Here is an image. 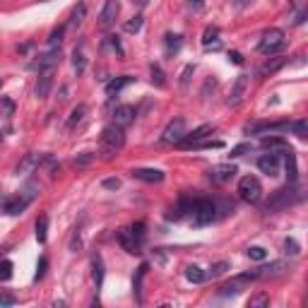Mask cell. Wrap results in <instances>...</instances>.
<instances>
[{
  "mask_svg": "<svg viewBox=\"0 0 308 308\" xmlns=\"http://www.w3.org/2000/svg\"><path fill=\"white\" fill-rule=\"evenodd\" d=\"M217 219V202L210 198H190V221L195 227H205Z\"/></svg>",
  "mask_w": 308,
  "mask_h": 308,
  "instance_id": "cell-1",
  "label": "cell"
},
{
  "mask_svg": "<svg viewBox=\"0 0 308 308\" xmlns=\"http://www.w3.org/2000/svg\"><path fill=\"white\" fill-rule=\"evenodd\" d=\"M99 142H101V150L106 157H113V154H118L120 147L126 145V133H123V128L120 126H106L101 130V137H99Z\"/></svg>",
  "mask_w": 308,
  "mask_h": 308,
  "instance_id": "cell-2",
  "label": "cell"
},
{
  "mask_svg": "<svg viewBox=\"0 0 308 308\" xmlns=\"http://www.w3.org/2000/svg\"><path fill=\"white\" fill-rule=\"evenodd\" d=\"M299 198H301V193L294 188V183H289V186L275 190V193L270 195V200L265 202V212H279V210H286V207L294 205Z\"/></svg>",
  "mask_w": 308,
  "mask_h": 308,
  "instance_id": "cell-3",
  "label": "cell"
},
{
  "mask_svg": "<svg viewBox=\"0 0 308 308\" xmlns=\"http://www.w3.org/2000/svg\"><path fill=\"white\" fill-rule=\"evenodd\" d=\"M238 198L243 200V202H248V205H255L258 200L262 198V186L260 181L255 178V176H243L241 181H238Z\"/></svg>",
  "mask_w": 308,
  "mask_h": 308,
  "instance_id": "cell-4",
  "label": "cell"
},
{
  "mask_svg": "<svg viewBox=\"0 0 308 308\" xmlns=\"http://www.w3.org/2000/svg\"><path fill=\"white\" fill-rule=\"evenodd\" d=\"M282 46H284V32H282V29H268V32L262 34L258 51H260L262 55H272Z\"/></svg>",
  "mask_w": 308,
  "mask_h": 308,
  "instance_id": "cell-5",
  "label": "cell"
},
{
  "mask_svg": "<svg viewBox=\"0 0 308 308\" xmlns=\"http://www.w3.org/2000/svg\"><path fill=\"white\" fill-rule=\"evenodd\" d=\"M183 135H186V120L174 118V120H169V126L164 128V133H161V142L178 145L183 140Z\"/></svg>",
  "mask_w": 308,
  "mask_h": 308,
  "instance_id": "cell-6",
  "label": "cell"
},
{
  "mask_svg": "<svg viewBox=\"0 0 308 308\" xmlns=\"http://www.w3.org/2000/svg\"><path fill=\"white\" fill-rule=\"evenodd\" d=\"M248 85H251V77H248V75H238V77L234 79V85H231L227 104H229V106H238V104L243 101L245 92H248Z\"/></svg>",
  "mask_w": 308,
  "mask_h": 308,
  "instance_id": "cell-7",
  "label": "cell"
},
{
  "mask_svg": "<svg viewBox=\"0 0 308 308\" xmlns=\"http://www.w3.org/2000/svg\"><path fill=\"white\" fill-rule=\"evenodd\" d=\"M120 12V3L118 0H106L101 8V15H99V27L101 29H109L111 24L116 22V17H118Z\"/></svg>",
  "mask_w": 308,
  "mask_h": 308,
  "instance_id": "cell-8",
  "label": "cell"
},
{
  "mask_svg": "<svg viewBox=\"0 0 308 308\" xmlns=\"http://www.w3.org/2000/svg\"><path fill=\"white\" fill-rule=\"evenodd\" d=\"M236 174H238V169L234 164H217L210 169V178L214 183H229Z\"/></svg>",
  "mask_w": 308,
  "mask_h": 308,
  "instance_id": "cell-9",
  "label": "cell"
},
{
  "mask_svg": "<svg viewBox=\"0 0 308 308\" xmlns=\"http://www.w3.org/2000/svg\"><path fill=\"white\" fill-rule=\"evenodd\" d=\"M44 164V154H27V157L17 164V169H15V174L17 176H27V174H32L34 169H39V166Z\"/></svg>",
  "mask_w": 308,
  "mask_h": 308,
  "instance_id": "cell-10",
  "label": "cell"
},
{
  "mask_svg": "<svg viewBox=\"0 0 308 308\" xmlns=\"http://www.w3.org/2000/svg\"><path fill=\"white\" fill-rule=\"evenodd\" d=\"M214 130H217L214 126L205 123V126H200V128H195V130H190V133L183 135V140H181L178 145H183V147H188V145H195V142H200L202 137H207V135H212Z\"/></svg>",
  "mask_w": 308,
  "mask_h": 308,
  "instance_id": "cell-11",
  "label": "cell"
},
{
  "mask_svg": "<svg viewBox=\"0 0 308 308\" xmlns=\"http://www.w3.org/2000/svg\"><path fill=\"white\" fill-rule=\"evenodd\" d=\"M58 60H60V48H51L48 53L39 55V60H36L32 68H36L39 72H46V70H51V68H55Z\"/></svg>",
  "mask_w": 308,
  "mask_h": 308,
  "instance_id": "cell-12",
  "label": "cell"
},
{
  "mask_svg": "<svg viewBox=\"0 0 308 308\" xmlns=\"http://www.w3.org/2000/svg\"><path fill=\"white\" fill-rule=\"evenodd\" d=\"M258 169H260L262 174H268V176H277V174H279V154H275V152L262 154V157L258 159Z\"/></svg>",
  "mask_w": 308,
  "mask_h": 308,
  "instance_id": "cell-13",
  "label": "cell"
},
{
  "mask_svg": "<svg viewBox=\"0 0 308 308\" xmlns=\"http://www.w3.org/2000/svg\"><path fill=\"white\" fill-rule=\"evenodd\" d=\"M286 270H289V268H286V262L277 260V262H270V265H265V268L253 270V272H255V279H268V277H279V275H284Z\"/></svg>",
  "mask_w": 308,
  "mask_h": 308,
  "instance_id": "cell-14",
  "label": "cell"
},
{
  "mask_svg": "<svg viewBox=\"0 0 308 308\" xmlns=\"http://www.w3.org/2000/svg\"><path fill=\"white\" fill-rule=\"evenodd\" d=\"M116 241H118V243L126 248L128 253H140V245H142V241H137V238L133 236V231H130V229H120L118 234H116Z\"/></svg>",
  "mask_w": 308,
  "mask_h": 308,
  "instance_id": "cell-15",
  "label": "cell"
},
{
  "mask_svg": "<svg viewBox=\"0 0 308 308\" xmlns=\"http://www.w3.org/2000/svg\"><path fill=\"white\" fill-rule=\"evenodd\" d=\"M135 116H137V111H135V106H118V109L113 111V123L120 128L130 126V123H135Z\"/></svg>",
  "mask_w": 308,
  "mask_h": 308,
  "instance_id": "cell-16",
  "label": "cell"
},
{
  "mask_svg": "<svg viewBox=\"0 0 308 308\" xmlns=\"http://www.w3.org/2000/svg\"><path fill=\"white\" fill-rule=\"evenodd\" d=\"M130 174H133V178L145 181V183H161L164 181V171H159V169H133Z\"/></svg>",
  "mask_w": 308,
  "mask_h": 308,
  "instance_id": "cell-17",
  "label": "cell"
},
{
  "mask_svg": "<svg viewBox=\"0 0 308 308\" xmlns=\"http://www.w3.org/2000/svg\"><path fill=\"white\" fill-rule=\"evenodd\" d=\"M147 270H150V265L142 262L133 277V294H135V299H137V303H142V282H145V277H147Z\"/></svg>",
  "mask_w": 308,
  "mask_h": 308,
  "instance_id": "cell-18",
  "label": "cell"
},
{
  "mask_svg": "<svg viewBox=\"0 0 308 308\" xmlns=\"http://www.w3.org/2000/svg\"><path fill=\"white\" fill-rule=\"evenodd\" d=\"M51 87H53V75H51V70L46 72H39V82H36V96L39 99H46L48 94H51Z\"/></svg>",
  "mask_w": 308,
  "mask_h": 308,
  "instance_id": "cell-19",
  "label": "cell"
},
{
  "mask_svg": "<svg viewBox=\"0 0 308 308\" xmlns=\"http://www.w3.org/2000/svg\"><path fill=\"white\" fill-rule=\"evenodd\" d=\"M27 205H29V200H24L22 195H17V198L8 200V202L3 205V212L10 214V217H17V214H22L24 210H27Z\"/></svg>",
  "mask_w": 308,
  "mask_h": 308,
  "instance_id": "cell-20",
  "label": "cell"
},
{
  "mask_svg": "<svg viewBox=\"0 0 308 308\" xmlns=\"http://www.w3.org/2000/svg\"><path fill=\"white\" fill-rule=\"evenodd\" d=\"M284 166H286V178H289V183H296L299 169H296V154H294L292 147L284 150Z\"/></svg>",
  "mask_w": 308,
  "mask_h": 308,
  "instance_id": "cell-21",
  "label": "cell"
},
{
  "mask_svg": "<svg viewBox=\"0 0 308 308\" xmlns=\"http://www.w3.org/2000/svg\"><path fill=\"white\" fill-rule=\"evenodd\" d=\"M164 44H166V55H176L178 51H181V46H183V36L181 34H166L164 36Z\"/></svg>",
  "mask_w": 308,
  "mask_h": 308,
  "instance_id": "cell-22",
  "label": "cell"
},
{
  "mask_svg": "<svg viewBox=\"0 0 308 308\" xmlns=\"http://www.w3.org/2000/svg\"><path fill=\"white\" fill-rule=\"evenodd\" d=\"M72 68H75L77 75H82V72L87 70V55H85V48L82 46H77L72 51Z\"/></svg>",
  "mask_w": 308,
  "mask_h": 308,
  "instance_id": "cell-23",
  "label": "cell"
},
{
  "mask_svg": "<svg viewBox=\"0 0 308 308\" xmlns=\"http://www.w3.org/2000/svg\"><path fill=\"white\" fill-rule=\"evenodd\" d=\"M92 277H94L96 289H101V284H104V260H101V255L99 253L92 258Z\"/></svg>",
  "mask_w": 308,
  "mask_h": 308,
  "instance_id": "cell-24",
  "label": "cell"
},
{
  "mask_svg": "<svg viewBox=\"0 0 308 308\" xmlns=\"http://www.w3.org/2000/svg\"><path fill=\"white\" fill-rule=\"evenodd\" d=\"M130 82H133V77H130V75H123V77H116V79H111L109 85H106V94H109V96L118 94L120 89H123V87H128V85H130Z\"/></svg>",
  "mask_w": 308,
  "mask_h": 308,
  "instance_id": "cell-25",
  "label": "cell"
},
{
  "mask_svg": "<svg viewBox=\"0 0 308 308\" xmlns=\"http://www.w3.org/2000/svg\"><path fill=\"white\" fill-rule=\"evenodd\" d=\"M202 46L210 48H219V27H207L205 34H202Z\"/></svg>",
  "mask_w": 308,
  "mask_h": 308,
  "instance_id": "cell-26",
  "label": "cell"
},
{
  "mask_svg": "<svg viewBox=\"0 0 308 308\" xmlns=\"http://www.w3.org/2000/svg\"><path fill=\"white\" fill-rule=\"evenodd\" d=\"M186 279L193 282V284H202V282L207 279V275L198 268V265H188V268H186Z\"/></svg>",
  "mask_w": 308,
  "mask_h": 308,
  "instance_id": "cell-27",
  "label": "cell"
},
{
  "mask_svg": "<svg viewBox=\"0 0 308 308\" xmlns=\"http://www.w3.org/2000/svg\"><path fill=\"white\" fill-rule=\"evenodd\" d=\"M85 113H87V106H85V104H77V106H75V109H72V113H70V118H68V130H72V128L77 126L79 120L85 118Z\"/></svg>",
  "mask_w": 308,
  "mask_h": 308,
  "instance_id": "cell-28",
  "label": "cell"
},
{
  "mask_svg": "<svg viewBox=\"0 0 308 308\" xmlns=\"http://www.w3.org/2000/svg\"><path fill=\"white\" fill-rule=\"evenodd\" d=\"M260 145L265 147V150H282V152L289 147V142H286V140H282V137H262Z\"/></svg>",
  "mask_w": 308,
  "mask_h": 308,
  "instance_id": "cell-29",
  "label": "cell"
},
{
  "mask_svg": "<svg viewBox=\"0 0 308 308\" xmlns=\"http://www.w3.org/2000/svg\"><path fill=\"white\" fill-rule=\"evenodd\" d=\"M46 238H48V217L41 214L39 219H36V241H39V243H46Z\"/></svg>",
  "mask_w": 308,
  "mask_h": 308,
  "instance_id": "cell-30",
  "label": "cell"
},
{
  "mask_svg": "<svg viewBox=\"0 0 308 308\" xmlns=\"http://www.w3.org/2000/svg\"><path fill=\"white\" fill-rule=\"evenodd\" d=\"M284 63H286L284 58H272V60H268V63L262 65V68H260V70H258V72H260L262 77H265V75H275V72L279 70V68H282V65H284Z\"/></svg>",
  "mask_w": 308,
  "mask_h": 308,
  "instance_id": "cell-31",
  "label": "cell"
},
{
  "mask_svg": "<svg viewBox=\"0 0 308 308\" xmlns=\"http://www.w3.org/2000/svg\"><path fill=\"white\" fill-rule=\"evenodd\" d=\"M241 286H243V279H241V277H236L234 282H229V284H224V286H221L219 294H221V296H234V294L241 292Z\"/></svg>",
  "mask_w": 308,
  "mask_h": 308,
  "instance_id": "cell-32",
  "label": "cell"
},
{
  "mask_svg": "<svg viewBox=\"0 0 308 308\" xmlns=\"http://www.w3.org/2000/svg\"><path fill=\"white\" fill-rule=\"evenodd\" d=\"M85 15H87V5H85V3H79L77 8L72 10V17H70V27H79V24L85 22Z\"/></svg>",
  "mask_w": 308,
  "mask_h": 308,
  "instance_id": "cell-33",
  "label": "cell"
},
{
  "mask_svg": "<svg viewBox=\"0 0 308 308\" xmlns=\"http://www.w3.org/2000/svg\"><path fill=\"white\" fill-rule=\"evenodd\" d=\"M227 270H231V265H229L227 260H219V262H214V265H210V270H207L205 275L214 279V277H221L224 272H227Z\"/></svg>",
  "mask_w": 308,
  "mask_h": 308,
  "instance_id": "cell-34",
  "label": "cell"
},
{
  "mask_svg": "<svg viewBox=\"0 0 308 308\" xmlns=\"http://www.w3.org/2000/svg\"><path fill=\"white\" fill-rule=\"evenodd\" d=\"M289 130L299 135L301 140H306V137H308V123H306L303 118H301V120H294V123H289Z\"/></svg>",
  "mask_w": 308,
  "mask_h": 308,
  "instance_id": "cell-35",
  "label": "cell"
},
{
  "mask_svg": "<svg viewBox=\"0 0 308 308\" xmlns=\"http://www.w3.org/2000/svg\"><path fill=\"white\" fill-rule=\"evenodd\" d=\"M63 34H65V27H58V29H53V32H51V36H48V46H51V48H60Z\"/></svg>",
  "mask_w": 308,
  "mask_h": 308,
  "instance_id": "cell-36",
  "label": "cell"
},
{
  "mask_svg": "<svg viewBox=\"0 0 308 308\" xmlns=\"http://www.w3.org/2000/svg\"><path fill=\"white\" fill-rule=\"evenodd\" d=\"M94 159H96L94 152H79L77 157H75V161H72V164H75V166H89L92 161H94Z\"/></svg>",
  "mask_w": 308,
  "mask_h": 308,
  "instance_id": "cell-37",
  "label": "cell"
},
{
  "mask_svg": "<svg viewBox=\"0 0 308 308\" xmlns=\"http://www.w3.org/2000/svg\"><path fill=\"white\" fill-rule=\"evenodd\" d=\"M245 253H248V258H251V260H265V258H268V251H265L262 245H251Z\"/></svg>",
  "mask_w": 308,
  "mask_h": 308,
  "instance_id": "cell-38",
  "label": "cell"
},
{
  "mask_svg": "<svg viewBox=\"0 0 308 308\" xmlns=\"http://www.w3.org/2000/svg\"><path fill=\"white\" fill-rule=\"evenodd\" d=\"M142 29V15H135L130 22H126V32L128 34H137Z\"/></svg>",
  "mask_w": 308,
  "mask_h": 308,
  "instance_id": "cell-39",
  "label": "cell"
},
{
  "mask_svg": "<svg viewBox=\"0 0 308 308\" xmlns=\"http://www.w3.org/2000/svg\"><path fill=\"white\" fill-rule=\"evenodd\" d=\"M270 303V296L265 292H260V294H255V296H251L248 299V306L251 308H255V306H268Z\"/></svg>",
  "mask_w": 308,
  "mask_h": 308,
  "instance_id": "cell-40",
  "label": "cell"
},
{
  "mask_svg": "<svg viewBox=\"0 0 308 308\" xmlns=\"http://www.w3.org/2000/svg\"><path fill=\"white\" fill-rule=\"evenodd\" d=\"M36 193H39V186H36V183H27V186L22 188V193H19V195H22L24 200H29V202H32V200L36 198Z\"/></svg>",
  "mask_w": 308,
  "mask_h": 308,
  "instance_id": "cell-41",
  "label": "cell"
},
{
  "mask_svg": "<svg viewBox=\"0 0 308 308\" xmlns=\"http://www.w3.org/2000/svg\"><path fill=\"white\" fill-rule=\"evenodd\" d=\"M152 82L157 85V87H166V79H164V72L159 65H152Z\"/></svg>",
  "mask_w": 308,
  "mask_h": 308,
  "instance_id": "cell-42",
  "label": "cell"
},
{
  "mask_svg": "<svg viewBox=\"0 0 308 308\" xmlns=\"http://www.w3.org/2000/svg\"><path fill=\"white\" fill-rule=\"evenodd\" d=\"M188 147H193V150H221V147H224V142H221V140H212V142L188 145Z\"/></svg>",
  "mask_w": 308,
  "mask_h": 308,
  "instance_id": "cell-43",
  "label": "cell"
},
{
  "mask_svg": "<svg viewBox=\"0 0 308 308\" xmlns=\"http://www.w3.org/2000/svg\"><path fill=\"white\" fill-rule=\"evenodd\" d=\"M284 253L289 255H299L301 253V245L294 241V238H284Z\"/></svg>",
  "mask_w": 308,
  "mask_h": 308,
  "instance_id": "cell-44",
  "label": "cell"
},
{
  "mask_svg": "<svg viewBox=\"0 0 308 308\" xmlns=\"http://www.w3.org/2000/svg\"><path fill=\"white\" fill-rule=\"evenodd\" d=\"M10 277H12V262L3 260V262H0V279H3V282H8Z\"/></svg>",
  "mask_w": 308,
  "mask_h": 308,
  "instance_id": "cell-45",
  "label": "cell"
},
{
  "mask_svg": "<svg viewBox=\"0 0 308 308\" xmlns=\"http://www.w3.org/2000/svg\"><path fill=\"white\" fill-rule=\"evenodd\" d=\"M15 303H17V296H15V294L0 292V306H15Z\"/></svg>",
  "mask_w": 308,
  "mask_h": 308,
  "instance_id": "cell-46",
  "label": "cell"
},
{
  "mask_svg": "<svg viewBox=\"0 0 308 308\" xmlns=\"http://www.w3.org/2000/svg\"><path fill=\"white\" fill-rule=\"evenodd\" d=\"M193 72H195V65H186V68H183V72H181V87H186V85L190 82V75H193Z\"/></svg>",
  "mask_w": 308,
  "mask_h": 308,
  "instance_id": "cell-47",
  "label": "cell"
},
{
  "mask_svg": "<svg viewBox=\"0 0 308 308\" xmlns=\"http://www.w3.org/2000/svg\"><path fill=\"white\" fill-rule=\"evenodd\" d=\"M245 152H251V145H248V142H243V145H238V147H234V150H231V154H229V157H231V159L243 157Z\"/></svg>",
  "mask_w": 308,
  "mask_h": 308,
  "instance_id": "cell-48",
  "label": "cell"
},
{
  "mask_svg": "<svg viewBox=\"0 0 308 308\" xmlns=\"http://www.w3.org/2000/svg\"><path fill=\"white\" fill-rule=\"evenodd\" d=\"M130 231H133V236L137 238V241H145V224H142V221L133 224V227H130Z\"/></svg>",
  "mask_w": 308,
  "mask_h": 308,
  "instance_id": "cell-49",
  "label": "cell"
},
{
  "mask_svg": "<svg viewBox=\"0 0 308 308\" xmlns=\"http://www.w3.org/2000/svg\"><path fill=\"white\" fill-rule=\"evenodd\" d=\"M0 106L5 111V116H12V113H15V104H12V99H8V96L0 99Z\"/></svg>",
  "mask_w": 308,
  "mask_h": 308,
  "instance_id": "cell-50",
  "label": "cell"
},
{
  "mask_svg": "<svg viewBox=\"0 0 308 308\" xmlns=\"http://www.w3.org/2000/svg\"><path fill=\"white\" fill-rule=\"evenodd\" d=\"M101 186H104L106 190H118V188H120V181H118V178H104Z\"/></svg>",
  "mask_w": 308,
  "mask_h": 308,
  "instance_id": "cell-51",
  "label": "cell"
},
{
  "mask_svg": "<svg viewBox=\"0 0 308 308\" xmlns=\"http://www.w3.org/2000/svg\"><path fill=\"white\" fill-rule=\"evenodd\" d=\"M46 268H48V260L46 258H41L39 265H36V279H41V277L46 275Z\"/></svg>",
  "mask_w": 308,
  "mask_h": 308,
  "instance_id": "cell-52",
  "label": "cell"
},
{
  "mask_svg": "<svg viewBox=\"0 0 308 308\" xmlns=\"http://www.w3.org/2000/svg\"><path fill=\"white\" fill-rule=\"evenodd\" d=\"M109 44H111V46H113V51H116V53H118V55H123V53H126V51H123V46H120L118 36H109Z\"/></svg>",
  "mask_w": 308,
  "mask_h": 308,
  "instance_id": "cell-53",
  "label": "cell"
},
{
  "mask_svg": "<svg viewBox=\"0 0 308 308\" xmlns=\"http://www.w3.org/2000/svg\"><path fill=\"white\" fill-rule=\"evenodd\" d=\"M229 60H231L234 65H241V63H243V55L238 53V51H231V53H229Z\"/></svg>",
  "mask_w": 308,
  "mask_h": 308,
  "instance_id": "cell-54",
  "label": "cell"
},
{
  "mask_svg": "<svg viewBox=\"0 0 308 308\" xmlns=\"http://www.w3.org/2000/svg\"><path fill=\"white\" fill-rule=\"evenodd\" d=\"M205 5V0H188V8H193V10H200Z\"/></svg>",
  "mask_w": 308,
  "mask_h": 308,
  "instance_id": "cell-55",
  "label": "cell"
},
{
  "mask_svg": "<svg viewBox=\"0 0 308 308\" xmlns=\"http://www.w3.org/2000/svg\"><path fill=\"white\" fill-rule=\"evenodd\" d=\"M234 3H236V8H245V5H248L251 0H234Z\"/></svg>",
  "mask_w": 308,
  "mask_h": 308,
  "instance_id": "cell-56",
  "label": "cell"
}]
</instances>
